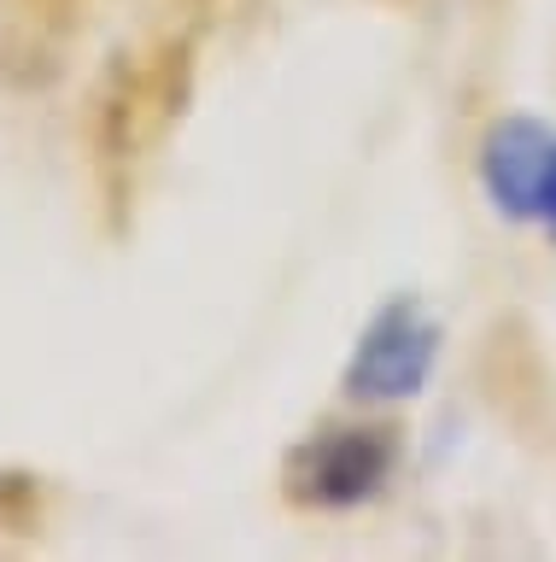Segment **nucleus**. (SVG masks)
I'll list each match as a JSON object with an SVG mask.
<instances>
[{"label": "nucleus", "mask_w": 556, "mask_h": 562, "mask_svg": "<svg viewBox=\"0 0 556 562\" xmlns=\"http://www.w3.org/2000/svg\"><path fill=\"white\" fill-rule=\"evenodd\" d=\"M398 469V434L381 422H345V428H322L299 439L282 463V492L299 509H363L387 492Z\"/></svg>", "instance_id": "nucleus-2"}, {"label": "nucleus", "mask_w": 556, "mask_h": 562, "mask_svg": "<svg viewBox=\"0 0 556 562\" xmlns=\"http://www.w3.org/2000/svg\"><path fill=\"white\" fill-rule=\"evenodd\" d=\"M440 351H445V328L433 316V305L416 293H393L358 328L352 351H345V369H340V386L358 404H410L428 393Z\"/></svg>", "instance_id": "nucleus-1"}, {"label": "nucleus", "mask_w": 556, "mask_h": 562, "mask_svg": "<svg viewBox=\"0 0 556 562\" xmlns=\"http://www.w3.org/2000/svg\"><path fill=\"white\" fill-rule=\"evenodd\" d=\"M475 176L486 205L503 223L538 228L556 246V123L533 112H503L486 123Z\"/></svg>", "instance_id": "nucleus-3"}]
</instances>
